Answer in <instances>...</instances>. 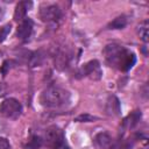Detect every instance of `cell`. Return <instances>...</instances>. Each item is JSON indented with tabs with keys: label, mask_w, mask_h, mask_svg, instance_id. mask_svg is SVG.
I'll return each mask as SVG.
<instances>
[{
	"label": "cell",
	"mask_w": 149,
	"mask_h": 149,
	"mask_svg": "<svg viewBox=\"0 0 149 149\" xmlns=\"http://www.w3.org/2000/svg\"><path fill=\"white\" fill-rule=\"evenodd\" d=\"M102 52L106 63L109 66L123 72L129 71L136 63L135 54L132 50L120 44H115V43L108 44L105 47Z\"/></svg>",
	"instance_id": "cell-1"
},
{
	"label": "cell",
	"mask_w": 149,
	"mask_h": 149,
	"mask_svg": "<svg viewBox=\"0 0 149 149\" xmlns=\"http://www.w3.org/2000/svg\"><path fill=\"white\" fill-rule=\"evenodd\" d=\"M70 99L71 94L68 90L57 85H50L41 93L40 102L48 108H59L68 105Z\"/></svg>",
	"instance_id": "cell-2"
},
{
	"label": "cell",
	"mask_w": 149,
	"mask_h": 149,
	"mask_svg": "<svg viewBox=\"0 0 149 149\" xmlns=\"http://www.w3.org/2000/svg\"><path fill=\"white\" fill-rule=\"evenodd\" d=\"M44 141L52 149H63L65 147V137L63 130L57 126H51L47 129Z\"/></svg>",
	"instance_id": "cell-3"
},
{
	"label": "cell",
	"mask_w": 149,
	"mask_h": 149,
	"mask_svg": "<svg viewBox=\"0 0 149 149\" xmlns=\"http://www.w3.org/2000/svg\"><path fill=\"white\" fill-rule=\"evenodd\" d=\"M22 113V106L19 100L7 98L0 104V114L8 119H17Z\"/></svg>",
	"instance_id": "cell-4"
},
{
	"label": "cell",
	"mask_w": 149,
	"mask_h": 149,
	"mask_svg": "<svg viewBox=\"0 0 149 149\" xmlns=\"http://www.w3.org/2000/svg\"><path fill=\"white\" fill-rule=\"evenodd\" d=\"M40 17L45 23L55 24L62 19V10L55 3L45 5L40 8Z\"/></svg>",
	"instance_id": "cell-5"
},
{
	"label": "cell",
	"mask_w": 149,
	"mask_h": 149,
	"mask_svg": "<svg viewBox=\"0 0 149 149\" xmlns=\"http://www.w3.org/2000/svg\"><path fill=\"white\" fill-rule=\"evenodd\" d=\"M78 74H80L81 77H88L91 79H99L102 72H101L99 62L94 59V61H90L86 64H84L80 68Z\"/></svg>",
	"instance_id": "cell-6"
},
{
	"label": "cell",
	"mask_w": 149,
	"mask_h": 149,
	"mask_svg": "<svg viewBox=\"0 0 149 149\" xmlns=\"http://www.w3.org/2000/svg\"><path fill=\"white\" fill-rule=\"evenodd\" d=\"M33 28H34V22L29 17H26L24 20H22L20 22V24L17 26V29H16V36L19 40L26 42L29 40V37L31 36L33 34Z\"/></svg>",
	"instance_id": "cell-7"
},
{
	"label": "cell",
	"mask_w": 149,
	"mask_h": 149,
	"mask_svg": "<svg viewBox=\"0 0 149 149\" xmlns=\"http://www.w3.org/2000/svg\"><path fill=\"white\" fill-rule=\"evenodd\" d=\"M93 142H94L95 147H98L99 149H111L112 144H113L111 135L108 133H105V132H101V133L97 134L94 136Z\"/></svg>",
	"instance_id": "cell-8"
},
{
	"label": "cell",
	"mask_w": 149,
	"mask_h": 149,
	"mask_svg": "<svg viewBox=\"0 0 149 149\" xmlns=\"http://www.w3.org/2000/svg\"><path fill=\"white\" fill-rule=\"evenodd\" d=\"M33 6L31 1H20L16 7H15V12H14V20L21 22L22 20L26 19V14L29 10V8Z\"/></svg>",
	"instance_id": "cell-9"
},
{
	"label": "cell",
	"mask_w": 149,
	"mask_h": 149,
	"mask_svg": "<svg viewBox=\"0 0 149 149\" xmlns=\"http://www.w3.org/2000/svg\"><path fill=\"white\" fill-rule=\"evenodd\" d=\"M107 113L111 115H118L120 113V102L115 97H109L107 101Z\"/></svg>",
	"instance_id": "cell-10"
},
{
	"label": "cell",
	"mask_w": 149,
	"mask_h": 149,
	"mask_svg": "<svg viewBox=\"0 0 149 149\" xmlns=\"http://www.w3.org/2000/svg\"><path fill=\"white\" fill-rule=\"evenodd\" d=\"M141 119V112L140 111H134L132 114H129L125 120H123V126L126 128H133L139 120Z\"/></svg>",
	"instance_id": "cell-11"
},
{
	"label": "cell",
	"mask_w": 149,
	"mask_h": 149,
	"mask_svg": "<svg viewBox=\"0 0 149 149\" xmlns=\"http://www.w3.org/2000/svg\"><path fill=\"white\" fill-rule=\"evenodd\" d=\"M148 28H149V22H148V20H143V21L139 24V27H137V33H139V35H140V38H141L144 43L148 42Z\"/></svg>",
	"instance_id": "cell-12"
},
{
	"label": "cell",
	"mask_w": 149,
	"mask_h": 149,
	"mask_svg": "<svg viewBox=\"0 0 149 149\" xmlns=\"http://www.w3.org/2000/svg\"><path fill=\"white\" fill-rule=\"evenodd\" d=\"M126 24H127V17L125 15H120L108 24V28L109 29H122L126 27Z\"/></svg>",
	"instance_id": "cell-13"
},
{
	"label": "cell",
	"mask_w": 149,
	"mask_h": 149,
	"mask_svg": "<svg viewBox=\"0 0 149 149\" xmlns=\"http://www.w3.org/2000/svg\"><path fill=\"white\" fill-rule=\"evenodd\" d=\"M43 143V139L41 136H33L28 143L29 149H38Z\"/></svg>",
	"instance_id": "cell-14"
},
{
	"label": "cell",
	"mask_w": 149,
	"mask_h": 149,
	"mask_svg": "<svg viewBox=\"0 0 149 149\" xmlns=\"http://www.w3.org/2000/svg\"><path fill=\"white\" fill-rule=\"evenodd\" d=\"M10 29H12V26L10 24H6V26H3V27L0 28V43L6 40L7 35L10 33Z\"/></svg>",
	"instance_id": "cell-15"
},
{
	"label": "cell",
	"mask_w": 149,
	"mask_h": 149,
	"mask_svg": "<svg viewBox=\"0 0 149 149\" xmlns=\"http://www.w3.org/2000/svg\"><path fill=\"white\" fill-rule=\"evenodd\" d=\"M98 118H95V116H92V115H90V114H81V115H79L77 119H76V121H80V122H88V121H93V120H97Z\"/></svg>",
	"instance_id": "cell-16"
},
{
	"label": "cell",
	"mask_w": 149,
	"mask_h": 149,
	"mask_svg": "<svg viewBox=\"0 0 149 149\" xmlns=\"http://www.w3.org/2000/svg\"><path fill=\"white\" fill-rule=\"evenodd\" d=\"M0 149H10V144L7 139L0 137Z\"/></svg>",
	"instance_id": "cell-17"
},
{
	"label": "cell",
	"mask_w": 149,
	"mask_h": 149,
	"mask_svg": "<svg viewBox=\"0 0 149 149\" xmlns=\"http://www.w3.org/2000/svg\"><path fill=\"white\" fill-rule=\"evenodd\" d=\"M3 15H5V10H3V8L0 6V21L2 20V17H3Z\"/></svg>",
	"instance_id": "cell-18"
}]
</instances>
